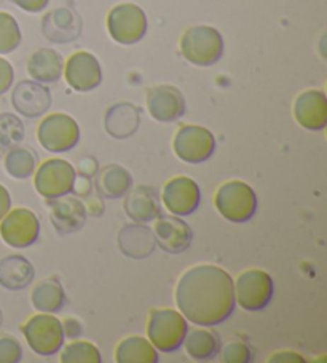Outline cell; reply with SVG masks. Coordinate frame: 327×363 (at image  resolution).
Returning a JSON list of instances; mask_svg holds the SVG:
<instances>
[{
	"label": "cell",
	"instance_id": "obj_1",
	"mask_svg": "<svg viewBox=\"0 0 327 363\" xmlns=\"http://www.w3.org/2000/svg\"><path fill=\"white\" fill-rule=\"evenodd\" d=\"M176 304L187 322L198 327H216L235 311L234 279L216 264L193 266L176 285Z\"/></svg>",
	"mask_w": 327,
	"mask_h": 363
},
{
	"label": "cell",
	"instance_id": "obj_2",
	"mask_svg": "<svg viewBox=\"0 0 327 363\" xmlns=\"http://www.w3.org/2000/svg\"><path fill=\"white\" fill-rule=\"evenodd\" d=\"M214 205L219 215L227 221L243 224L254 218L257 211V196L248 183L231 179L217 187L214 194Z\"/></svg>",
	"mask_w": 327,
	"mask_h": 363
},
{
	"label": "cell",
	"instance_id": "obj_3",
	"mask_svg": "<svg viewBox=\"0 0 327 363\" xmlns=\"http://www.w3.org/2000/svg\"><path fill=\"white\" fill-rule=\"evenodd\" d=\"M188 331L187 318L179 311L161 308L152 309L149 315L147 336L160 352H174L184 344Z\"/></svg>",
	"mask_w": 327,
	"mask_h": 363
},
{
	"label": "cell",
	"instance_id": "obj_4",
	"mask_svg": "<svg viewBox=\"0 0 327 363\" xmlns=\"http://www.w3.org/2000/svg\"><path fill=\"white\" fill-rule=\"evenodd\" d=\"M180 52L195 66H212L222 58L224 39L221 33L211 26H193L182 35Z\"/></svg>",
	"mask_w": 327,
	"mask_h": 363
},
{
	"label": "cell",
	"instance_id": "obj_5",
	"mask_svg": "<svg viewBox=\"0 0 327 363\" xmlns=\"http://www.w3.org/2000/svg\"><path fill=\"white\" fill-rule=\"evenodd\" d=\"M235 303L241 309L257 312L265 309L275 295L272 275L262 269H248L234 280Z\"/></svg>",
	"mask_w": 327,
	"mask_h": 363
},
{
	"label": "cell",
	"instance_id": "obj_6",
	"mask_svg": "<svg viewBox=\"0 0 327 363\" xmlns=\"http://www.w3.org/2000/svg\"><path fill=\"white\" fill-rule=\"evenodd\" d=\"M21 331L29 347L40 357H52L64 346V330L58 317L52 314L33 315L23 325Z\"/></svg>",
	"mask_w": 327,
	"mask_h": 363
},
{
	"label": "cell",
	"instance_id": "obj_7",
	"mask_svg": "<svg viewBox=\"0 0 327 363\" xmlns=\"http://www.w3.org/2000/svg\"><path fill=\"white\" fill-rule=\"evenodd\" d=\"M176 157L190 165L205 164L216 151V138L200 125H182L173 140Z\"/></svg>",
	"mask_w": 327,
	"mask_h": 363
},
{
	"label": "cell",
	"instance_id": "obj_8",
	"mask_svg": "<svg viewBox=\"0 0 327 363\" xmlns=\"http://www.w3.org/2000/svg\"><path fill=\"white\" fill-rule=\"evenodd\" d=\"M147 16L134 4H120L107 15V30L122 45H133L147 34Z\"/></svg>",
	"mask_w": 327,
	"mask_h": 363
},
{
	"label": "cell",
	"instance_id": "obj_9",
	"mask_svg": "<svg viewBox=\"0 0 327 363\" xmlns=\"http://www.w3.org/2000/svg\"><path fill=\"white\" fill-rule=\"evenodd\" d=\"M37 140L48 152L61 154L72 151L80 140L79 123L67 114H50L37 128Z\"/></svg>",
	"mask_w": 327,
	"mask_h": 363
},
{
	"label": "cell",
	"instance_id": "obj_10",
	"mask_svg": "<svg viewBox=\"0 0 327 363\" xmlns=\"http://www.w3.org/2000/svg\"><path fill=\"white\" fill-rule=\"evenodd\" d=\"M77 172L64 159H48L34 174V186L43 199L53 200L72 192Z\"/></svg>",
	"mask_w": 327,
	"mask_h": 363
},
{
	"label": "cell",
	"instance_id": "obj_11",
	"mask_svg": "<svg viewBox=\"0 0 327 363\" xmlns=\"http://www.w3.org/2000/svg\"><path fill=\"white\" fill-rule=\"evenodd\" d=\"M40 221L29 208L10 210L0 220V237L8 247L21 250L39 240Z\"/></svg>",
	"mask_w": 327,
	"mask_h": 363
},
{
	"label": "cell",
	"instance_id": "obj_12",
	"mask_svg": "<svg viewBox=\"0 0 327 363\" xmlns=\"http://www.w3.org/2000/svg\"><path fill=\"white\" fill-rule=\"evenodd\" d=\"M154 235L155 242L163 252L169 255H180L190 248L193 242V230L188 224L176 215H159L155 218Z\"/></svg>",
	"mask_w": 327,
	"mask_h": 363
},
{
	"label": "cell",
	"instance_id": "obj_13",
	"mask_svg": "<svg viewBox=\"0 0 327 363\" xmlns=\"http://www.w3.org/2000/svg\"><path fill=\"white\" fill-rule=\"evenodd\" d=\"M163 203L176 216H188L198 210L201 191L197 181L188 177H174L163 187Z\"/></svg>",
	"mask_w": 327,
	"mask_h": 363
},
{
	"label": "cell",
	"instance_id": "obj_14",
	"mask_svg": "<svg viewBox=\"0 0 327 363\" xmlns=\"http://www.w3.org/2000/svg\"><path fill=\"white\" fill-rule=\"evenodd\" d=\"M64 77L72 90L85 93L98 89L103 80V71L96 56L88 52H77L67 60Z\"/></svg>",
	"mask_w": 327,
	"mask_h": 363
},
{
	"label": "cell",
	"instance_id": "obj_15",
	"mask_svg": "<svg viewBox=\"0 0 327 363\" xmlns=\"http://www.w3.org/2000/svg\"><path fill=\"white\" fill-rule=\"evenodd\" d=\"M149 114L156 122H176L185 114V98L173 85H156L147 91Z\"/></svg>",
	"mask_w": 327,
	"mask_h": 363
},
{
	"label": "cell",
	"instance_id": "obj_16",
	"mask_svg": "<svg viewBox=\"0 0 327 363\" xmlns=\"http://www.w3.org/2000/svg\"><path fill=\"white\" fill-rule=\"evenodd\" d=\"M52 93L37 80H23L11 93V104L28 118H35L45 114L52 108Z\"/></svg>",
	"mask_w": 327,
	"mask_h": 363
},
{
	"label": "cell",
	"instance_id": "obj_17",
	"mask_svg": "<svg viewBox=\"0 0 327 363\" xmlns=\"http://www.w3.org/2000/svg\"><path fill=\"white\" fill-rule=\"evenodd\" d=\"M50 220H52L54 230L61 235L74 234L85 226L86 208L81 200L77 197L53 199L48 200Z\"/></svg>",
	"mask_w": 327,
	"mask_h": 363
},
{
	"label": "cell",
	"instance_id": "obj_18",
	"mask_svg": "<svg viewBox=\"0 0 327 363\" xmlns=\"http://www.w3.org/2000/svg\"><path fill=\"white\" fill-rule=\"evenodd\" d=\"M294 117L302 128L319 131L327 125V98L321 90H306L295 98Z\"/></svg>",
	"mask_w": 327,
	"mask_h": 363
},
{
	"label": "cell",
	"instance_id": "obj_19",
	"mask_svg": "<svg viewBox=\"0 0 327 363\" xmlns=\"http://www.w3.org/2000/svg\"><path fill=\"white\" fill-rule=\"evenodd\" d=\"M42 33L50 42H74L81 34V20L72 10L56 9L42 18Z\"/></svg>",
	"mask_w": 327,
	"mask_h": 363
},
{
	"label": "cell",
	"instance_id": "obj_20",
	"mask_svg": "<svg viewBox=\"0 0 327 363\" xmlns=\"http://www.w3.org/2000/svg\"><path fill=\"white\" fill-rule=\"evenodd\" d=\"M123 206L125 213L134 223L146 224L161 215L159 191L150 186H137L134 189H130Z\"/></svg>",
	"mask_w": 327,
	"mask_h": 363
},
{
	"label": "cell",
	"instance_id": "obj_21",
	"mask_svg": "<svg viewBox=\"0 0 327 363\" xmlns=\"http://www.w3.org/2000/svg\"><path fill=\"white\" fill-rule=\"evenodd\" d=\"M118 247L128 258L144 259L155 252L156 242L154 230L142 223L125 226L118 233Z\"/></svg>",
	"mask_w": 327,
	"mask_h": 363
},
{
	"label": "cell",
	"instance_id": "obj_22",
	"mask_svg": "<svg viewBox=\"0 0 327 363\" xmlns=\"http://www.w3.org/2000/svg\"><path fill=\"white\" fill-rule=\"evenodd\" d=\"M141 123V111L131 103H118L107 111L104 125L105 131L115 140H128Z\"/></svg>",
	"mask_w": 327,
	"mask_h": 363
},
{
	"label": "cell",
	"instance_id": "obj_23",
	"mask_svg": "<svg viewBox=\"0 0 327 363\" xmlns=\"http://www.w3.org/2000/svg\"><path fill=\"white\" fill-rule=\"evenodd\" d=\"M94 187L101 197L122 199L133 187V178L127 168L110 164L103 167L94 174Z\"/></svg>",
	"mask_w": 327,
	"mask_h": 363
},
{
	"label": "cell",
	"instance_id": "obj_24",
	"mask_svg": "<svg viewBox=\"0 0 327 363\" xmlns=\"http://www.w3.org/2000/svg\"><path fill=\"white\" fill-rule=\"evenodd\" d=\"M35 277L34 266L21 255H10L0 259V285L5 290L20 291L28 288Z\"/></svg>",
	"mask_w": 327,
	"mask_h": 363
},
{
	"label": "cell",
	"instance_id": "obj_25",
	"mask_svg": "<svg viewBox=\"0 0 327 363\" xmlns=\"http://www.w3.org/2000/svg\"><path fill=\"white\" fill-rule=\"evenodd\" d=\"M64 71V60L52 48H40L28 61L29 76L40 84L58 82Z\"/></svg>",
	"mask_w": 327,
	"mask_h": 363
},
{
	"label": "cell",
	"instance_id": "obj_26",
	"mask_svg": "<svg viewBox=\"0 0 327 363\" xmlns=\"http://www.w3.org/2000/svg\"><path fill=\"white\" fill-rule=\"evenodd\" d=\"M221 336L214 330L207 328H188L182 346H185L187 355L197 362H206L216 359L221 352Z\"/></svg>",
	"mask_w": 327,
	"mask_h": 363
},
{
	"label": "cell",
	"instance_id": "obj_27",
	"mask_svg": "<svg viewBox=\"0 0 327 363\" xmlns=\"http://www.w3.org/2000/svg\"><path fill=\"white\" fill-rule=\"evenodd\" d=\"M33 306L45 314H54L59 312L66 304V291L62 288L58 277H50L39 281L34 286L33 295H30Z\"/></svg>",
	"mask_w": 327,
	"mask_h": 363
},
{
	"label": "cell",
	"instance_id": "obj_28",
	"mask_svg": "<svg viewBox=\"0 0 327 363\" xmlns=\"http://www.w3.org/2000/svg\"><path fill=\"white\" fill-rule=\"evenodd\" d=\"M117 363H159L160 355L154 344L142 336H128L115 349Z\"/></svg>",
	"mask_w": 327,
	"mask_h": 363
},
{
	"label": "cell",
	"instance_id": "obj_29",
	"mask_svg": "<svg viewBox=\"0 0 327 363\" xmlns=\"http://www.w3.org/2000/svg\"><path fill=\"white\" fill-rule=\"evenodd\" d=\"M5 172H7L11 178L15 179H28L33 177L34 172L39 165V159L37 154L29 147H20L15 146L8 149L7 155L4 160Z\"/></svg>",
	"mask_w": 327,
	"mask_h": 363
},
{
	"label": "cell",
	"instance_id": "obj_30",
	"mask_svg": "<svg viewBox=\"0 0 327 363\" xmlns=\"http://www.w3.org/2000/svg\"><path fill=\"white\" fill-rule=\"evenodd\" d=\"M62 363H101V350L90 341H74L61 352Z\"/></svg>",
	"mask_w": 327,
	"mask_h": 363
},
{
	"label": "cell",
	"instance_id": "obj_31",
	"mask_svg": "<svg viewBox=\"0 0 327 363\" xmlns=\"http://www.w3.org/2000/svg\"><path fill=\"white\" fill-rule=\"evenodd\" d=\"M21 29L10 13L0 11V55H8L20 47Z\"/></svg>",
	"mask_w": 327,
	"mask_h": 363
},
{
	"label": "cell",
	"instance_id": "obj_32",
	"mask_svg": "<svg viewBox=\"0 0 327 363\" xmlns=\"http://www.w3.org/2000/svg\"><path fill=\"white\" fill-rule=\"evenodd\" d=\"M24 140V125L13 114L0 116V152L15 147Z\"/></svg>",
	"mask_w": 327,
	"mask_h": 363
},
{
	"label": "cell",
	"instance_id": "obj_33",
	"mask_svg": "<svg viewBox=\"0 0 327 363\" xmlns=\"http://www.w3.org/2000/svg\"><path fill=\"white\" fill-rule=\"evenodd\" d=\"M221 360L224 363H249L254 360V352L248 344L231 341L224 349L221 347Z\"/></svg>",
	"mask_w": 327,
	"mask_h": 363
},
{
	"label": "cell",
	"instance_id": "obj_34",
	"mask_svg": "<svg viewBox=\"0 0 327 363\" xmlns=\"http://www.w3.org/2000/svg\"><path fill=\"white\" fill-rule=\"evenodd\" d=\"M23 359V347L13 336L0 337V363H18Z\"/></svg>",
	"mask_w": 327,
	"mask_h": 363
},
{
	"label": "cell",
	"instance_id": "obj_35",
	"mask_svg": "<svg viewBox=\"0 0 327 363\" xmlns=\"http://www.w3.org/2000/svg\"><path fill=\"white\" fill-rule=\"evenodd\" d=\"M13 66H11L7 60L0 58V95H4V93H7L10 90V86L13 85Z\"/></svg>",
	"mask_w": 327,
	"mask_h": 363
},
{
	"label": "cell",
	"instance_id": "obj_36",
	"mask_svg": "<svg viewBox=\"0 0 327 363\" xmlns=\"http://www.w3.org/2000/svg\"><path fill=\"white\" fill-rule=\"evenodd\" d=\"M84 205H85L88 215H91V216H94V218L103 216V213H104V210H105L103 200H101V197L98 196V194H96V196H94L93 192H90V194H88V196L85 197V203H84Z\"/></svg>",
	"mask_w": 327,
	"mask_h": 363
},
{
	"label": "cell",
	"instance_id": "obj_37",
	"mask_svg": "<svg viewBox=\"0 0 327 363\" xmlns=\"http://www.w3.org/2000/svg\"><path fill=\"white\" fill-rule=\"evenodd\" d=\"M11 2L21 10L29 11V13H39V11L47 9L50 0H11Z\"/></svg>",
	"mask_w": 327,
	"mask_h": 363
},
{
	"label": "cell",
	"instance_id": "obj_38",
	"mask_svg": "<svg viewBox=\"0 0 327 363\" xmlns=\"http://www.w3.org/2000/svg\"><path fill=\"white\" fill-rule=\"evenodd\" d=\"M270 363H287V362H292V363H304L305 359L297 352H292V350H282V352H276L268 359Z\"/></svg>",
	"mask_w": 327,
	"mask_h": 363
},
{
	"label": "cell",
	"instance_id": "obj_39",
	"mask_svg": "<svg viewBox=\"0 0 327 363\" xmlns=\"http://www.w3.org/2000/svg\"><path fill=\"white\" fill-rule=\"evenodd\" d=\"M72 192L79 194L81 197H86L88 194L93 192V183H91V178L84 177V174H77L75 177V183L72 187Z\"/></svg>",
	"mask_w": 327,
	"mask_h": 363
},
{
	"label": "cell",
	"instance_id": "obj_40",
	"mask_svg": "<svg viewBox=\"0 0 327 363\" xmlns=\"http://www.w3.org/2000/svg\"><path fill=\"white\" fill-rule=\"evenodd\" d=\"M62 323V330H64V336L71 337V340H75V337L81 335V331H84V327H81V323L77 320V318H66Z\"/></svg>",
	"mask_w": 327,
	"mask_h": 363
},
{
	"label": "cell",
	"instance_id": "obj_41",
	"mask_svg": "<svg viewBox=\"0 0 327 363\" xmlns=\"http://www.w3.org/2000/svg\"><path fill=\"white\" fill-rule=\"evenodd\" d=\"M11 208V196L5 186L0 184V220L7 215Z\"/></svg>",
	"mask_w": 327,
	"mask_h": 363
},
{
	"label": "cell",
	"instance_id": "obj_42",
	"mask_svg": "<svg viewBox=\"0 0 327 363\" xmlns=\"http://www.w3.org/2000/svg\"><path fill=\"white\" fill-rule=\"evenodd\" d=\"M96 172H98V162L94 160L93 157H86L80 164V173L79 174H84V177L93 178L94 174H96Z\"/></svg>",
	"mask_w": 327,
	"mask_h": 363
},
{
	"label": "cell",
	"instance_id": "obj_43",
	"mask_svg": "<svg viewBox=\"0 0 327 363\" xmlns=\"http://www.w3.org/2000/svg\"><path fill=\"white\" fill-rule=\"evenodd\" d=\"M0 325H2V311H0Z\"/></svg>",
	"mask_w": 327,
	"mask_h": 363
}]
</instances>
